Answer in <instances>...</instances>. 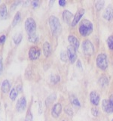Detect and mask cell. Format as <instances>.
I'll return each instance as SVG.
<instances>
[{
    "instance_id": "cell-22",
    "label": "cell",
    "mask_w": 113,
    "mask_h": 121,
    "mask_svg": "<svg viewBox=\"0 0 113 121\" xmlns=\"http://www.w3.org/2000/svg\"><path fill=\"white\" fill-rule=\"evenodd\" d=\"M28 39L30 43H36L38 42V40H39V37H38V36L35 33H32V34H29V36H28Z\"/></svg>"
},
{
    "instance_id": "cell-23",
    "label": "cell",
    "mask_w": 113,
    "mask_h": 121,
    "mask_svg": "<svg viewBox=\"0 0 113 121\" xmlns=\"http://www.w3.org/2000/svg\"><path fill=\"white\" fill-rule=\"evenodd\" d=\"M22 39H23V35H22V33H17L16 35H15V36H14V38H13L14 43L16 44V45L20 44V43L21 42Z\"/></svg>"
},
{
    "instance_id": "cell-14",
    "label": "cell",
    "mask_w": 113,
    "mask_h": 121,
    "mask_svg": "<svg viewBox=\"0 0 113 121\" xmlns=\"http://www.w3.org/2000/svg\"><path fill=\"white\" fill-rule=\"evenodd\" d=\"M68 41L69 42L72 46H73L75 49H78L79 47V41L76 37L73 35H69L68 36Z\"/></svg>"
},
{
    "instance_id": "cell-21",
    "label": "cell",
    "mask_w": 113,
    "mask_h": 121,
    "mask_svg": "<svg viewBox=\"0 0 113 121\" xmlns=\"http://www.w3.org/2000/svg\"><path fill=\"white\" fill-rule=\"evenodd\" d=\"M17 94H18V92H17V90L16 89V88H13L11 90L10 94H9L10 99H11L12 101H14L15 99H16L17 96Z\"/></svg>"
},
{
    "instance_id": "cell-30",
    "label": "cell",
    "mask_w": 113,
    "mask_h": 121,
    "mask_svg": "<svg viewBox=\"0 0 113 121\" xmlns=\"http://www.w3.org/2000/svg\"><path fill=\"white\" fill-rule=\"evenodd\" d=\"M67 58H68L67 53L66 52H64V51H62L61 53H60V59H61L62 61L66 62V60H67Z\"/></svg>"
},
{
    "instance_id": "cell-1",
    "label": "cell",
    "mask_w": 113,
    "mask_h": 121,
    "mask_svg": "<svg viewBox=\"0 0 113 121\" xmlns=\"http://www.w3.org/2000/svg\"><path fill=\"white\" fill-rule=\"evenodd\" d=\"M79 33L82 36H88L93 31V24L92 23L88 20L84 19L79 26Z\"/></svg>"
},
{
    "instance_id": "cell-7",
    "label": "cell",
    "mask_w": 113,
    "mask_h": 121,
    "mask_svg": "<svg viewBox=\"0 0 113 121\" xmlns=\"http://www.w3.org/2000/svg\"><path fill=\"white\" fill-rule=\"evenodd\" d=\"M67 56L69 60V62L71 64H73L77 59V55H76V49L72 45H69L67 48Z\"/></svg>"
},
{
    "instance_id": "cell-40",
    "label": "cell",
    "mask_w": 113,
    "mask_h": 121,
    "mask_svg": "<svg viewBox=\"0 0 113 121\" xmlns=\"http://www.w3.org/2000/svg\"><path fill=\"white\" fill-rule=\"evenodd\" d=\"M112 121H113V119H112Z\"/></svg>"
},
{
    "instance_id": "cell-6",
    "label": "cell",
    "mask_w": 113,
    "mask_h": 121,
    "mask_svg": "<svg viewBox=\"0 0 113 121\" xmlns=\"http://www.w3.org/2000/svg\"><path fill=\"white\" fill-rule=\"evenodd\" d=\"M102 108L105 113H113V95L109 98L102 101Z\"/></svg>"
},
{
    "instance_id": "cell-39",
    "label": "cell",
    "mask_w": 113,
    "mask_h": 121,
    "mask_svg": "<svg viewBox=\"0 0 113 121\" xmlns=\"http://www.w3.org/2000/svg\"><path fill=\"white\" fill-rule=\"evenodd\" d=\"M77 67H78L79 68H81V61H80V60H78V61H77Z\"/></svg>"
},
{
    "instance_id": "cell-34",
    "label": "cell",
    "mask_w": 113,
    "mask_h": 121,
    "mask_svg": "<svg viewBox=\"0 0 113 121\" xmlns=\"http://www.w3.org/2000/svg\"><path fill=\"white\" fill-rule=\"evenodd\" d=\"M91 113H92V115L93 117H97L98 115V110L97 108H93L91 109Z\"/></svg>"
},
{
    "instance_id": "cell-3",
    "label": "cell",
    "mask_w": 113,
    "mask_h": 121,
    "mask_svg": "<svg viewBox=\"0 0 113 121\" xmlns=\"http://www.w3.org/2000/svg\"><path fill=\"white\" fill-rule=\"evenodd\" d=\"M97 66L100 68V69L105 70L107 69L108 67V59L107 56L105 54L101 53V54L98 55L97 58Z\"/></svg>"
},
{
    "instance_id": "cell-17",
    "label": "cell",
    "mask_w": 113,
    "mask_h": 121,
    "mask_svg": "<svg viewBox=\"0 0 113 121\" xmlns=\"http://www.w3.org/2000/svg\"><path fill=\"white\" fill-rule=\"evenodd\" d=\"M1 89L2 92L4 93H7L8 92L10 89H11V83L8 80V79H5L3 80L2 83V86H1Z\"/></svg>"
},
{
    "instance_id": "cell-25",
    "label": "cell",
    "mask_w": 113,
    "mask_h": 121,
    "mask_svg": "<svg viewBox=\"0 0 113 121\" xmlns=\"http://www.w3.org/2000/svg\"><path fill=\"white\" fill-rule=\"evenodd\" d=\"M105 2L104 1H97L95 2V8L97 11H100L104 6Z\"/></svg>"
},
{
    "instance_id": "cell-2",
    "label": "cell",
    "mask_w": 113,
    "mask_h": 121,
    "mask_svg": "<svg viewBox=\"0 0 113 121\" xmlns=\"http://www.w3.org/2000/svg\"><path fill=\"white\" fill-rule=\"evenodd\" d=\"M49 25H50L52 33L54 36L59 35L60 32H61L62 30L61 24H60V20L56 16L52 15V16L49 17Z\"/></svg>"
},
{
    "instance_id": "cell-29",
    "label": "cell",
    "mask_w": 113,
    "mask_h": 121,
    "mask_svg": "<svg viewBox=\"0 0 113 121\" xmlns=\"http://www.w3.org/2000/svg\"><path fill=\"white\" fill-rule=\"evenodd\" d=\"M25 121H33V116L30 110H28L26 113V116L25 118Z\"/></svg>"
},
{
    "instance_id": "cell-38",
    "label": "cell",
    "mask_w": 113,
    "mask_h": 121,
    "mask_svg": "<svg viewBox=\"0 0 113 121\" xmlns=\"http://www.w3.org/2000/svg\"><path fill=\"white\" fill-rule=\"evenodd\" d=\"M16 89L17 90V92H22V91H23V89H22V86H20V85H19L18 86H17L16 87Z\"/></svg>"
},
{
    "instance_id": "cell-18",
    "label": "cell",
    "mask_w": 113,
    "mask_h": 121,
    "mask_svg": "<svg viewBox=\"0 0 113 121\" xmlns=\"http://www.w3.org/2000/svg\"><path fill=\"white\" fill-rule=\"evenodd\" d=\"M8 15L7 12V7L5 4H2L0 6V19L3 20V19H6Z\"/></svg>"
},
{
    "instance_id": "cell-33",
    "label": "cell",
    "mask_w": 113,
    "mask_h": 121,
    "mask_svg": "<svg viewBox=\"0 0 113 121\" xmlns=\"http://www.w3.org/2000/svg\"><path fill=\"white\" fill-rule=\"evenodd\" d=\"M31 4H32V8H34V9H36V8L39 7V4H40V1H37V0H35V1H32V2H31Z\"/></svg>"
},
{
    "instance_id": "cell-37",
    "label": "cell",
    "mask_w": 113,
    "mask_h": 121,
    "mask_svg": "<svg viewBox=\"0 0 113 121\" xmlns=\"http://www.w3.org/2000/svg\"><path fill=\"white\" fill-rule=\"evenodd\" d=\"M66 4V2L65 1V0H60V1H59V5L61 7L65 6Z\"/></svg>"
},
{
    "instance_id": "cell-10",
    "label": "cell",
    "mask_w": 113,
    "mask_h": 121,
    "mask_svg": "<svg viewBox=\"0 0 113 121\" xmlns=\"http://www.w3.org/2000/svg\"><path fill=\"white\" fill-rule=\"evenodd\" d=\"M62 111V106L60 103L55 104L51 109V115L54 118H57L59 117L60 113Z\"/></svg>"
},
{
    "instance_id": "cell-41",
    "label": "cell",
    "mask_w": 113,
    "mask_h": 121,
    "mask_svg": "<svg viewBox=\"0 0 113 121\" xmlns=\"http://www.w3.org/2000/svg\"><path fill=\"white\" fill-rule=\"evenodd\" d=\"M62 121H65V120H62Z\"/></svg>"
},
{
    "instance_id": "cell-5",
    "label": "cell",
    "mask_w": 113,
    "mask_h": 121,
    "mask_svg": "<svg viewBox=\"0 0 113 121\" xmlns=\"http://www.w3.org/2000/svg\"><path fill=\"white\" fill-rule=\"evenodd\" d=\"M82 52L87 56H90L94 53V47L89 40H85L82 43Z\"/></svg>"
},
{
    "instance_id": "cell-15",
    "label": "cell",
    "mask_w": 113,
    "mask_h": 121,
    "mask_svg": "<svg viewBox=\"0 0 113 121\" xmlns=\"http://www.w3.org/2000/svg\"><path fill=\"white\" fill-rule=\"evenodd\" d=\"M103 17L106 21H111L113 18V9L111 7H108L103 13Z\"/></svg>"
},
{
    "instance_id": "cell-24",
    "label": "cell",
    "mask_w": 113,
    "mask_h": 121,
    "mask_svg": "<svg viewBox=\"0 0 113 121\" xmlns=\"http://www.w3.org/2000/svg\"><path fill=\"white\" fill-rule=\"evenodd\" d=\"M55 98H56V95L55 94H52L50 96L48 97V98L46 99V105L47 106H49L50 105L53 101H54L55 100Z\"/></svg>"
},
{
    "instance_id": "cell-20",
    "label": "cell",
    "mask_w": 113,
    "mask_h": 121,
    "mask_svg": "<svg viewBox=\"0 0 113 121\" xmlns=\"http://www.w3.org/2000/svg\"><path fill=\"white\" fill-rule=\"evenodd\" d=\"M20 18H21V16H20V11H17V12L14 15V17L13 19V21H12V26H16L19 21H20Z\"/></svg>"
},
{
    "instance_id": "cell-28",
    "label": "cell",
    "mask_w": 113,
    "mask_h": 121,
    "mask_svg": "<svg viewBox=\"0 0 113 121\" xmlns=\"http://www.w3.org/2000/svg\"><path fill=\"white\" fill-rule=\"evenodd\" d=\"M107 45L109 49L113 50V36H109V38L107 39Z\"/></svg>"
},
{
    "instance_id": "cell-11",
    "label": "cell",
    "mask_w": 113,
    "mask_h": 121,
    "mask_svg": "<svg viewBox=\"0 0 113 121\" xmlns=\"http://www.w3.org/2000/svg\"><path fill=\"white\" fill-rule=\"evenodd\" d=\"M85 11L84 9H79L77 11V12H76V14H75V17L73 18V22H72V26H75V25L78 24V21L81 20V18L82 17L83 15H84Z\"/></svg>"
},
{
    "instance_id": "cell-19",
    "label": "cell",
    "mask_w": 113,
    "mask_h": 121,
    "mask_svg": "<svg viewBox=\"0 0 113 121\" xmlns=\"http://www.w3.org/2000/svg\"><path fill=\"white\" fill-rule=\"evenodd\" d=\"M99 85L102 87H104V86H106L109 84V79L107 78V77L105 76H102V77L99 79Z\"/></svg>"
},
{
    "instance_id": "cell-9",
    "label": "cell",
    "mask_w": 113,
    "mask_h": 121,
    "mask_svg": "<svg viewBox=\"0 0 113 121\" xmlns=\"http://www.w3.org/2000/svg\"><path fill=\"white\" fill-rule=\"evenodd\" d=\"M26 107V98L22 96L20 97L17 101L16 104V109L18 112H23Z\"/></svg>"
},
{
    "instance_id": "cell-8",
    "label": "cell",
    "mask_w": 113,
    "mask_h": 121,
    "mask_svg": "<svg viewBox=\"0 0 113 121\" xmlns=\"http://www.w3.org/2000/svg\"><path fill=\"white\" fill-rule=\"evenodd\" d=\"M41 55V51L40 49L36 46H32L29 48V58L30 60H35L38 59Z\"/></svg>"
},
{
    "instance_id": "cell-16",
    "label": "cell",
    "mask_w": 113,
    "mask_h": 121,
    "mask_svg": "<svg viewBox=\"0 0 113 121\" xmlns=\"http://www.w3.org/2000/svg\"><path fill=\"white\" fill-rule=\"evenodd\" d=\"M43 52L45 57H48L51 53V46L48 42H44L43 44Z\"/></svg>"
},
{
    "instance_id": "cell-27",
    "label": "cell",
    "mask_w": 113,
    "mask_h": 121,
    "mask_svg": "<svg viewBox=\"0 0 113 121\" xmlns=\"http://www.w3.org/2000/svg\"><path fill=\"white\" fill-rule=\"evenodd\" d=\"M70 100H71L72 104H74L75 106H78V107H80L81 106L80 102H79V101L77 98H75L74 96H72V97H70Z\"/></svg>"
},
{
    "instance_id": "cell-36",
    "label": "cell",
    "mask_w": 113,
    "mask_h": 121,
    "mask_svg": "<svg viewBox=\"0 0 113 121\" xmlns=\"http://www.w3.org/2000/svg\"><path fill=\"white\" fill-rule=\"evenodd\" d=\"M2 70H3V64H2V57L0 56V74L2 73Z\"/></svg>"
},
{
    "instance_id": "cell-13",
    "label": "cell",
    "mask_w": 113,
    "mask_h": 121,
    "mask_svg": "<svg viewBox=\"0 0 113 121\" xmlns=\"http://www.w3.org/2000/svg\"><path fill=\"white\" fill-rule=\"evenodd\" d=\"M63 21H65L66 24H71V20L73 19V14H72L68 10H65L63 11Z\"/></svg>"
},
{
    "instance_id": "cell-4",
    "label": "cell",
    "mask_w": 113,
    "mask_h": 121,
    "mask_svg": "<svg viewBox=\"0 0 113 121\" xmlns=\"http://www.w3.org/2000/svg\"><path fill=\"white\" fill-rule=\"evenodd\" d=\"M25 29L27 32L28 35L36 33V23L33 18L28 17L25 21Z\"/></svg>"
},
{
    "instance_id": "cell-35",
    "label": "cell",
    "mask_w": 113,
    "mask_h": 121,
    "mask_svg": "<svg viewBox=\"0 0 113 121\" xmlns=\"http://www.w3.org/2000/svg\"><path fill=\"white\" fill-rule=\"evenodd\" d=\"M6 39V36L5 35H2L1 36H0V44H2L5 43V41Z\"/></svg>"
},
{
    "instance_id": "cell-26",
    "label": "cell",
    "mask_w": 113,
    "mask_h": 121,
    "mask_svg": "<svg viewBox=\"0 0 113 121\" xmlns=\"http://www.w3.org/2000/svg\"><path fill=\"white\" fill-rule=\"evenodd\" d=\"M60 77H59L58 75H51V81L52 83L54 84H56L58 82H60Z\"/></svg>"
},
{
    "instance_id": "cell-32",
    "label": "cell",
    "mask_w": 113,
    "mask_h": 121,
    "mask_svg": "<svg viewBox=\"0 0 113 121\" xmlns=\"http://www.w3.org/2000/svg\"><path fill=\"white\" fill-rule=\"evenodd\" d=\"M65 112H66V114H68L69 116H73V111H72L69 107H66L65 108Z\"/></svg>"
},
{
    "instance_id": "cell-12",
    "label": "cell",
    "mask_w": 113,
    "mask_h": 121,
    "mask_svg": "<svg viewBox=\"0 0 113 121\" xmlns=\"http://www.w3.org/2000/svg\"><path fill=\"white\" fill-rule=\"evenodd\" d=\"M90 101L93 105H98L100 101V95L98 94L96 91H92L90 93Z\"/></svg>"
},
{
    "instance_id": "cell-31",
    "label": "cell",
    "mask_w": 113,
    "mask_h": 121,
    "mask_svg": "<svg viewBox=\"0 0 113 121\" xmlns=\"http://www.w3.org/2000/svg\"><path fill=\"white\" fill-rule=\"evenodd\" d=\"M23 2H21V1H15L13 4H12V5L11 6V11H13V10H14L15 9V8H16L19 4H20V3H22Z\"/></svg>"
}]
</instances>
